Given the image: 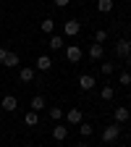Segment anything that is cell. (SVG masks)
<instances>
[{
    "mask_svg": "<svg viewBox=\"0 0 131 147\" xmlns=\"http://www.w3.org/2000/svg\"><path fill=\"white\" fill-rule=\"evenodd\" d=\"M34 68H37V71H50V68H52V58H50V55H40L37 63H34Z\"/></svg>",
    "mask_w": 131,
    "mask_h": 147,
    "instance_id": "cell-6",
    "label": "cell"
},
{
    "mask_svg": "<svg viewBox=\"0 0 131 147\" xmlns=\"http://www.w3.org/2000/svg\"><path fill=\"white\" fill-rule=\"evenodd\" d=\"M116 55L118 58H131V42L128 40H118L116 42Z\"/></svg>",
    "mask_w": 131,
    "mask_h": 147,
    "instance_id": "cell-3",
    "label": "cell"
},
{
    "mask_svg": "<svg viewBox=\"0 0 131 147\" xmlns=\"http://www.w3.org/2000/svg\"><path fill=\"white\" fill-rule=\"evenodd\" d=\"M0 108H3L5 113H13V110L18 108V100H16L13 95H5V97H3V102H0Z\"/></svg>",
    "mask_w": 131,
    "mask_h": 147,
    "instance_id": "cell-4",
    "label": "cell"
},
{
    "mask_svg": "<svg viewBox=\"0 0 131 147\" xmlns=\"http://www.w3.org/2000/svg\"><path fill=\"white\" fill-rule=\"evenodd\" d=\"M105 55V47L100 45V42H92V47H89V58H95V61H100Z\"/></svg>",
    "mask_w": 131,
    "mask_h": 147,
    "instance_id": "cell-10",
    "label": "cell"
},
{
    "mask_svg": "<svg viewBox=\"0 0 131 147\" xmlns=\"http://www.w3.org/2000/svg\"><path fill=\"white\" fill-rule=\"evenodd\" d=\"M76 147H89V144H87V142H81V144H76Z\"/></svg>",
    "mask_w": 131,
    "mask_h": 147,
    "instance_id": "cell-27",
    "label": "cell"
},
{
    "mask_svg": "<svg viewBox=\"0 0 131 147\" xmlns=\"http://www.w3.org/2000/svg\"><path fill=\"white\" fill-rule=\"evenodd\" d=\"M5 58H8V50H5V47H0V63H5Z\"/></svg>",
    "mask_w": 131,
    "mask_h": 147,
    "instance_id": "cell-25",
    "label": "cell"
},
{
    "mask_svg": "<svg viewBox=\"0 0 131 147\" xmlns=\"http://www.w3.org/2000/svg\"><path fill=\"white\" fill-rule=\"evenodd\" d=\"M66 61H68V63H79V61H81V47L71 45V47L66 50Z\"/></svg>",
    "mask_w": 131,
    "mask_h": 147,
    "instance_id": "cell-5",
    "label": "cell"
},
{
    "mask_svg": "<svg viewBox=\"0 0 131 147\" xmlns=\"http://www.w3.org/2000/svg\"><path fill=\"white\" fill-rule=\"evenodd\" d=\"M52 137H55V139H58V142H63V139L68 137V126H63V123H58V126H55V129H52Z\"/></svg>",
    "mask_w": 131,
    "mask_h": 147,
    "instance_id": "cell-11",
    "label": "cell"
},
{
    "mask_svg": "<svg viewBox=\"0 0 131 147\" xmlns=\"http://www.w3.org/2000/svg\"><path fill=\"white\" fill-rule=\"evenodd\" d=\"M97 11H100V13L113 11V0H97Z\"/></svg>",
    "mask_w": 131,
    "mask_h": 147,
    "instance_id": "cell-16",
    "label": "cell"
},
{
    "mask_svg": "<svg viewBox=\"0 0 131 147\" xmlns=\"http://www.w3.org/2000/svg\"><path fill=\"white\" fill-rule=\"evenodd\" d=\"M118 84H131V71H121L118 74Z\"/></svg>",
    "mask_w": 131,
    "mask_h": 147,
    "instance_id": "cell-22",
    "label": "cell"
},
{
    "mask_svg": "<svg viewBox=\"0 0 131 147\" xmlns=\"http://www.w3.org/2000/svg\"><path fill=\"white\" fill-rule=\"evenodd\" d=\"M79 87H81L84 92L95 89V76H89V74H81V76H79Z\"/></svg>",
    "mask_w": 131,
    "mask_h": 147,
    "instance_id": "cell-8",
    "label": "cell"
},
{
    "mask_svg": "<svg viewBox=\"0 0 131 147\" xmlns=\"http://www.w3.org/2000/svg\"><path fill=\"white\" fill-rule=\"evenodd\" d=\"M34 79V68H21V71H18V82H32Z\"/></svg>",
    "mask_w": 131,
    "mask_h": 147,
    "instance_id": "cell-14",
    "label": "cell"
},
{
    "mask_svg": "<svg viewBox=\"0 0 131 147\" xmlns=\"http://www.w3.org/2000/svg\"><path fill=\"white\" fill-rule=\"evenodd\" d=\"M131 118V110L126 108V105H118L116 108V123H123V121H128Z\"/></svg>",
    "mask_w": 131,
    "mask_h": 147,
    "instance_id": "cell-9",
    "label": "cell"
},
{
    "mask_svg": "<svg viewBox=\"0 0 131 147\" xmlns=\"http://www.w3.org/2000/svg\"><path fill=\"white\" fill-rule=\"evenodd\" d=\"M66 121H68V123H76V126H79V123L84 121V116H81V110H79V108H71L68 113H66Z\"/></svg>",
    "mask_w": 131,
    "mask_h": 147,
    "instance_id": "cell-7",
    "label": "cell"
},
{
    "mask_svg": "<svg viewBox=\"0 0 131 147\" xmlns=\"http://www.w3.org/2000/svg\"><path fill=\"white\" fill-rule=\"evenodd\" d=\"M128 100H131V92H128Z\"/></svg>",
    "mask_w": 131,
    "mask_h": 147,
    "instance_id": "cell-28",
    "label": "cell"
},
{
    "mask_svg": "<svg viewBox=\"0 0 131 147\" xmlns=\"http://www.w3.org/2000/svg\"><path fill=\"white\" fill-rule=\"evenodd\" d=\"M100 71L105 74V76H110V74L116 71V66H113V63H100Z\"/></svg>",
    "mask_w": 131,
    "mask_h": 147,
    "instance_id": "cell-23",
    "label": "cell"
},
{
    "mask_svg": "<svg viewBox=\"0 0 131 147\" xmlns=\"http://www.w3.org/2000/svg\"><path fill=\"white\" fill-rule=\"evenodd\" d=\"M105 40H107V32H105V29H97V34H95V42H100V45H102Z\"/></svg>",
    "mask_w": 131,
    "mask_h": 147,
    "instance_id": "cell-24",
    "label": "cell"
},
{
    "mask_svg": "<svg viewBox=\"0 0 131 147\" xmlns=\"http://www.w3.org/2000/svg\"><path fill=\"white\" fill-rule=\"evenodd\" d=\"M92 131H95V129H92L89 123H84V121L79 123V134H81V137H92Z\"/></svg>",
    "mask_w": 131,
    "mask_h": 147,
    "instance_id": "cell-20",
    "label": "cell"
},
{
    "mask_svg": "<svg viewBox=\"0 0 131 147\" xmlns=\"http://www.w3.org/2000/svg\"><path fill=\"white\" fill-rule=\"evenodd\" d=\"M102 147H105V144H102Z\"/></svg>",
    "mask_w": 131,
    "mask_h": 147,
    "instance_id": "cell-29",
    "label": "cell"
},
{
    "mask_svg": "<svg viewBox=\"0 0 131 147\" xmlns=\"http://www.w3.org/2000/svg\"><path fill=\"white\" fill-rule=\"evenodd\" d=\"M100 97H102L105 102H110V100H113V97H116V89H113V87H110V84H105V87L100 89Z\"/></svg>",
    "mask_w": 131,
    "mask_h": 147,
    "instance_id": "cell-12",
    "label": "cell"
},
{
    "mask_svg": "<svg viewBox=\"0 0 131 147\" xmlns=\"http://www.w3.org/2000/svg\"><path fill=\"white\" fill-rule=\"evenodd\" d=\"M52 29H55V21H52V18H45V21H42V32L52 34Z\"/></svg>",
    "mask_w": 131,
    "mask_h": 147,
    "instance_id": "cell-21",
    "label": "cell"
},
{
    "mask_svg": "<svg viewBox=\"0 0 131 147\" xmlns=\"http://www.w3.org/2000/svg\"><path fill=\"white\" fill-rule=\"evenodd\" d=\"M3 66L16 68V66H18V55H16V53H8V58H5V63H3Z\"/></svg>",
    "mask_w": 131,
    "mask_h": 147,
    "instance_id": "cell-17",
    "label": "cell"
},
{
    "mask_svg": "<svg viewBox=\"0 0 131 147\" xmlns=\"http://www.w3.org/2000/svg\"><path fill=\"white\" fill-rule=\"evenodd\" d=\"M37 121H40V118H37L34 110H29V113L24 116V123H26V126H37Z\"/></svg>",
    "mask_w": 131,
    "mask_h": 147,
    "instance_id": "cell-18",
    "label": "cell"
},
{
    "mask_svg": "<svg viewBox=\"0 0 131 147\" xmlns=\"http://www.w3.org/2000/svg\"><path fill=\"white\" fill-rule=\"evenodd\" d=\"M29 108L34 110V113H40V110L45 108V97H42V95H37V97H32V102H29Z\"/></svg>",
    "mask_w": 131,
    "mask_h": 147,
    "instance_id": "cell-13",
    "label": "cell"
},
{
    "mask_svg": "<svg viewBox=\"0 0 131 147\" xmlns=\"http://www.w3.org/2000/svg\"><path fill=\"white\" fill-rule=\"evenodd\" d=\"M52 3H55V5H58V8H66V5L71 3V0H52Z\"/></svg>",
    "mask_w": 131,
    "mask_h": 147,
    "instance_id": "cell-26",
    "label": "cell"
},
{
    "mask_svg": "<svg viewBox=\"0 0 131 147\" xmlns=\"http://www.w3.org/2000/svg\"><path fill=\"white\" fill-rule=\"evenodd\" d=\"M81 32V21H79V18H68V21L63 24V34L66 37H76Z\"/></svg>",
    "mask_w": 131,
    "mask_h": 147,
    "instance_id": "cell-2",
    "label": "cell"
},
{
    "mask_svg": "<svg viewBox=\"0 0 131 147\" xmlns=\"http://www.w3.org/2000/svg\"><path fill=\"white\" fill-rule=\"evenodd\" d=\"M50 118H52V121H60V118H63V108L52 105V108H50Z\"/></svg>",
    "mask_w": 131,
    "mask_h": 147,
    "instance_id": "cell-19",
    "label": "cell"
},
{
    "mask_svg": "<svg viewBox=\"0 0 131 147\" xmlns=\"http://www.w3.org/2000/svg\"><path fill=\"white\" fill-rule=\"evenodd\" d=\"M118 137H121V123H110L102 129V144H113L118 142Z\"/></svg>",
    "mask_w": 131,
    "mask_h": 147,
    "instance_id": "cell-1",
    "label": "cell"
},
{
    "mask_svg": "<svg viewBox=\"0 0 131 147\" xmlns=\"http://www.w3.org/2000/svg\"><path fill=\"white\" fill-rule=\"evenodd\" d=\"M47 45H50L52 50H60V47H63V37H60V34H52V37H50V42H47Z\"/></svg>",
    "mask_w": 131,
    "mask_h": 147,
    "instance_id": "cell-15",
    "label": "cell"
}]
</instances>
